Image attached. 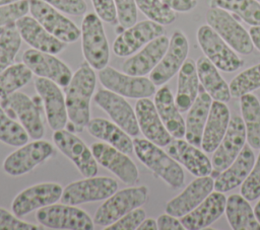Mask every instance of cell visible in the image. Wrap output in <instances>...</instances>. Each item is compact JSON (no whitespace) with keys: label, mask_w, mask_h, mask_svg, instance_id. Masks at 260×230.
<instances>
[{"label":"cell","mask_w":260,"mask_h":230,"mask_svg":"<svg viewBox=\"0 0 260 230\" xmlns=\"http://www.w3.org/2000/svg\"><path fill=\"white\" fill-rule=\"evenodd\" d=\"M93 70L86 61L83 62L65 87L68 120L73 132L81 133L90 120V99L96 84V76Z\"/></svg>","instance_id":"obj_1"},{"label":"cell","mask_w":260,"mask_h":230,"mask_svg":"<svg viewBox=\"0 0 260 230\" xmlns=\"http://www.w3.org/2000/svg\"><path fill=\"white\" fill-rule=\"evenodd\" d=\"M134 152L137 158L169 186L180 188L185 181L183 168L172 156L159 146L147 139L133 140Z\"/></svg>","instance_id":"obj_2"},{"label":"cell","mask_w":260,"mask_h":230,"mask_svg":"<svg viewBox=\"0 0 260 230\" xmlns=\"http://www.w3.org/2000/svg\"><path fill=\"white\" fill-rule=\"evenodd\" d=\"M36 100L37 96L31 98L20 91H15L0 99V104L4 110L11 118L19 121L32 140L42 139L45 134L42 116L43 100L41 96L38 102Z\"/></svg>","instance_id":"obj_3"},{"label":"cell","mask_w":260,"mask_h":230,"mask_svg":"<svg viewBox=\"0 0 260 230\" xmlns=\"http://www.w3.org/2000/svg\"><path fill=\"white\" fill-rule=\"evenodd\" d=\"M148 199L145 185L130 186L117 190L98 208L93 216L94 225L106 227L130 211L143 206Z\"/></svg>","instance_id":"obj_4"},{"label":"cell","mask_w":260,"mask_h":230,"mask_svg":"<svg viewBox=\"0 0 260 230\" xmlns=\"http://www.w3.org/2000/svg\"><path fill=\"white\" fill-rule=\"evenodd\" d=\"M80 30L85 61L94 70H102L108 66L110 60V48L102 19L96 13H87L82 19Z\"/></svg>","instance_id":"obj_5"},{"label":"cell","mask_w":260,"mask_h":230,"mask_svg":"<svg viewBox=\"0 0 260 230\" xmlns=\"http://www.w3.org/2000/svg\"><path fill=\"white\" fill-rule=\"evenodd\" d=\"M40 225L50 229L92 230L94 222L83 210L67 204H52L37 210Z\"/></svg>","instance_id":"obj_6"},{"label":"cell","mask_w":260,"mask_h":230,"mask_svg":"<svg viewBox=\"0 0 260 230\" xmlns=\"http://www.w3.org/2000/svg\"><path fill=\"white\" fill-rule=\"evenodd\" d=\"M118 190L116 179L108 176H88L70 182L63 188L61 202L67 205L104 201Z\"/></svg>","instance_id":"obj_7"},{"label":"cell","mask_w":260,"mask_h":230,"mask_svg":"<svg viewBox=\"0 0 260 230\" xmlns=\"http://www.w3.org/2000/svg\"><path fill=\"white\" fill-rule=\"evenodd\" d=\"M98 76L106 89L126 98H148L156 92V85L149 78L120 72L111 66L100 70Z\"/></svg>","instance_id":"obj_8"},{"label":"cell","mask_w":260,"mask_h":230,"mask_svg":"<svg viewBox=\"0 0 260 230\" xmlns=\"http://www.w3.org/2000/svg\"><path fill=\"white\" fill-rule=\"evenodd\" d=\"M197 41L205 57L219 70L235 72L244 62L223 39L208 24L201 25L197 30Z\"/></svg>","instance_id":"obj_9"},{"label":"cell","mask_w":260,"mask_h":230,"mask_svg":"<svg viewBox=\"0 0 260 230\" xmlns=\"http://www.w3.org/2000/svg\"><path fill=\"white\" fill-rule=\"evenodd\" d=\"M206 21L236 52L249 55L254 50L249 31H247L226 10L210 7L206 12Z\"/></svg>","instance_id":"obj_10"},{"label":"cell","mask_w":260,"mask_h":230,"mask_svg":"<svg viewBox=\"0 0 260 230\" xmlns=\"http://www.w3.org/2000/svg\"><path fill=\"white\" fill-rule=\"evenodd\" d=\"M53 154V145L45 140H34L18 147L3 161V170L10 176H21L46 161Z\"/></svg>","instance_id":"obj_11"},{"label":"cell","mask_w":260,"mask_h":230,"mask_svg":"<svg viewBox=\"0 0 260 230\" xmlns=\"http://www.w3.org/2000/svg\"><path fill=\"white\" fill-rule=\"evenodd\" d=\"M28 2L31 16L54 36L66 44L74 43L79 39L81 30L61 11L42 0H28Z\"/></svg>","instance_id":"obj_12"},{"label":"cell","mask_w":260,"mask_h":230,"mask_svg":"<svg viewBox=\"0 0 260 230\" xmlns=\"http://www.w3.org/2000/svg\"><path fill=\"white\" fill-rule=\"evenodd\" d=\"M53 142L58 150L74 163L83 176L98 174V162L91 150L73 132L64 129L54 131Z\"/></svg>","instance_id":"obj_13"},{"label":"cell","mask_w":260,"mask_h":230,"mask_svg":"<svg viewBox=\"0 0 260 230\" xmlns=\"http://www.w3.org/2000/svg\"><path fill=\"white\" fill-rule=\"evenodd\" d=\"M90 150L96 162L115 174L122 182L130 185L137 182L139 171L128 154L103 142L93 143Z\"/></svg>","instance_id":"obj_14"},{"label":"cell","mask_w":260,"mask_h":230,"mask_svg":"<svg viewBox=\"0 0 260 230\" xmlns=\"http://www.w3.org/2000/svg\"><path fill=\"white\" fill-rule=\"evenodd\" d=\"M165 33L164 25L152 20L136 22L123 29L113 43V52L118 57H128L152 40Z\"/></svg>","instance_id":"obj_15"},{"label":"cell","mask_w":260,"mask_h":230,"mask_svg":"<svg viewBox=\"0 0 260 230\" xmlns=\"http://www.w3.org/2000/svg\"><path fill=\"white\" fill-rule=\"evenodd\" d=\"M23 64L32 72V74L54 81L61 87H66L71 78V69L54 54L28 49L22 54Z\"/></svg>","instance_id":"obj_16"},{"label":"cell","mask_w":260,"mask_h":230,"mask_svg":"<svg viewBox=\"0 0 260 230\" xmlns=\"http://www.w3.org/2000/svg\"><path fill=\"white\" fill-rule=\"evenodd\" d=\"M63 188L57 182H41L28 186L15 196L11 209L17 217L55 204L62 197Z\"/></svg>","instance_id":"obj_17"},{"label":"cell","mask_w":260,"mask_h":230,"mask_svg":"<svg viewBox=\"0 0 260 230\" xmlns=\"http://www.w3.org/2000/svg\"><path fill=\"white\" fill-rule=\"evenodd\" d=\"M189 53V43L181 30H175L170 39L169 47L155 68L149 73V79L160 86L172 79L181 69Z\"/></svg>","instance_id":"obj_18"},{"label":"cell","mask_w":260,"mask_h":230,"mask_svg":"<svg viewBox=\"0 0 260 230\" xmlns=\"http://www.w3.org/2000/svg\"><path fill=\"white\" fill-rule=\"evenodd\" d=\"M94 102L130 136L139 134V126L136 113L130 103L124 98L109 89H100L94 94Z\"/></svg>","instance_id":"obj_19"},{"label":"cell","mask_w":260,"mask_h":230,"mask_svg":"<svg viewBox=\"0 0 260 230\" xmlns=\"http://www.w3.org/2000/svg\"><path fill=\"white\" fill-rule=\"evenodd\" d=\"M35 88L43 100L46 119L50 128L54 131L64 129L68 122V113L65 96L59 85L47 78L38 77L35 80Z\"/></svg>","instance_id":"obj_20"},{"label":"cell","mask_w":260,"mask_h":230,"mask_svg":"<svg viewBox=\"0 0 260 230\" xmlns=\"http://www.w3.org/2000/svg\"><path fill=\"white\" fill-rule=\"evenodd\" d=\"M246 140V128L243 119L239 116L233 117L221 142L213 151L211 158L213 169L216 172H221L228 168L245 146Z\"/></svg>","instance_id":"obj_21"},{"label":"cell","mask_w":260,"mask_h":230,"mask_svg":"<svg viewBox=\"0 0 260 230\" xmlns=\"http://www.w3.org/2000/svg\"><path fill=\"white\" fill-rule=\"evenodd\" d=\"M213 189L214 180L211 176H198L181 194L167 203L166 213L181 218L200 205Z\"/></svg>","instance_id":"obj_22"},{"label":"cell","mask_w":260,"mask_h":230,"mask_svg":"<svg viewBox=\"0 0 260 230\" xmlns=\"http://www.w3.org/2000/svg\"><path fill=\"white\" fill-rule=\"evenodd\" d=\"M169 43L170 39L165 34L152 40L123 63L122 71L134 76L149 74L164 57Z\"/></svg>","instance_id":"obj_23"},{"label":"cell","mask_w":260,"mask_h":230,"mask_svg":"<svg viewBox=\"0 0 260 230\" xmlns=\"http://www.w3.org/2000/svg\"><path fill=\"white\" fill-rule=\"evenodd\" d=\"M138 126L147 140L159 147H166L172 140V135L166 129L157 110L149 98H140L135 104Z\"/></svg>","instance_id":"obj_24"},{"label":"cell","mask_w":260,"mask_h":230,"mask_svg":"<svg viewBox=\"0 0 260 230\" xmlns=\"http://www.w3.org/2000/svg\"><path fill=\"white\" fill-rule=\"evenodd\" d=\"M166 151L195 176H205L212 172L213 167L208 157L187 140L172 139L166 146Z\"/></svg>","instance_id":"obj_25"},{"label":"cell","mask_w":260,"mask_h":230,"mask_svg":"<svg viewBox=\"0 0 260 230\" xmlns=\"http://www.w3.org/2000/svg\"><path fill=\"white\" fill-rule=\"evenodd\" d=\"M15 25L21 39L32 49L56 55L66 48V43L50 33L32 16L24 15L15 22Z\"/></svg>","instance_id":"obj_26"},{"label":"cell","mask_w":260,"mask_h":230,"mask_svg":"<svg viewBox=\"0 0 260 230\" xmlns=\"http://www.w3.org/2000/svg\"><path fill=\"white\" fill-rule=\"evenodd\" d=\"M226 197L223 193L214 191L209 194L203 202L194 210L180 218L185 229L199 230L214 223L225 210Z\"/></svg>","instance_id":"obj_27"},{"label":"cell","mask_w":260,"mask_h":230,"mask_svg":"<svg viewBox=\"0 0 260 230\" xmlns=\"http://www.w3.org/2000/svg\"><path fill=\"white\" fill-rule=\"evenodd\" d=\"M254 162L255 155L252 147L249 144H245L232 164L216 176L214 189L216 191L225 193L241 185L250 173Z\"/></svg>","instance_id":"obj_28"},{"label":"cell","mask_w":260,"mask_h":230,"mask_svg":"<svg viewBox=\"0 0 260 230\" xmlns=\"http://www.w3.org/2000/svg\"><path fill=\"white\" fill-rule=\"evenodd\" d=\"M230 120V109L225 102L212 101L201 141L204 152L211 153L217 148L228 130Z\"/></svg>","instance_id":"obj_29"},{"label":"cell","mask_w":260,"mask_h":230,"mask_svg":"<svg viewBox=\"0 0 260 230\" xmlns=\"http://www.w3.org/2000/svg\"><path fill=\"white\" fill-rule=\"evenodd\" d=\"M211 103V96L203 88H199L195 101L188 109L185 121V138L196 147L201 146L203 130L210 111Z\"/></svg>","instance_id":"obj_30"},{"label":"cell","mask_w":260,"mask_h":230,"mask_svg":"<svg viewBox=\"0 0 260 230\" xmlns=\"http://www.w3.org/2000/svg\"><path fill=\"white\" fill-rule=\"evenodd\" d=\"M154 105L166 129L172 137H185V121L175 102V97L168 86L165 85L155 92Z\"/></svg>","instance_id":"obj_31"},{"label":"cell","mask_w":260,"mask_h":230,"mask_svg":"<svg viewBox=\"0 0 260 230\" xmlns=\"http://www.w3.org/2000/svg\"><path fill=\"white\" fill-rule=\"evenodd\" d=\"M86 129L92 137L110 144L128 155L134 151V144L130 135L115 123L106 119L95 118L89 120Z\"/></svg>","instance_id":"obj_32"},{"label":"cell","mask_w":260,"mask_h":230,"mask_svg":"<svg viewBox=\"0 0 260 230\" xmlns=\"http://www.w3.org/2000/svg\"><path fill=\"white\" fill-rule=\"evenodd\" d=\"M199 88L196 63L192 59L187 58L179 70L175 96V102L181 112H185L191 107L198 95Z\"/></svg>","instance_id":"obj_33"},{"label":"cell","mask_w":260,"mask_h":230,"mask_svg":"<svg viewBox=\"0 0 260 230\" xmlns=\"http://www.w3.org/2000/svg\"><path fill=\"white\" fill-rule=\"evenodd\" d=\"M196 69L203 89L211 98L222 102H228L231 99L230 86L220 76L218 69L206 57L198 58Z\"/></svg>","instance_id":"obj_34"},{"label":"cell","mask_w":260,"mask_h":230,"mask_svg":"<svg viewBox=\"0 0 260 230\" xmlns=\"http://www.w3.org/2000/svg\"><path fill=\"white\" fill-rule=\"evenodd\" d=\"M225 216L234 230H260V222L257 220L249 201L242 195H231L226 199Z\"/></svg>","instance_id":"obj_35"},{"label":"cell","mask_w":260,"mask_h":230,"mask_svg":"<svg viewBox=\"0 0 260 230\" xmlns=\"http://www.w3.org/2000/svg\"><path fill=\"white\" fill-rule=\"evenodd\" d=\"M240 99L247 142L253 149H260V102L251 93L243 95Z\"/></svg>","instance_id":"obj_36"},{"label":"cell","mask_w":260,"mask_h":230,"mask_svg":"<svg viewBox=\"0 0 260 230\" xmlns=\"http://www.w3.org/2000/svg\"><path fill=\"white\" fill-rule=\"evenodd\" d=\"M210 7L231 11L251 26L260 25V3L257 0H211Z\"/></svg>","instance_id":"obj_37"},{"label":"cell","mask_w":260,"mask_h":230,"mask_svg":"<svg viewBox=\"0 0 260 230\" xmlns=\"http://www.w3.org/2000/svg\"><path fill=\"white\" fill-rule=\"evenodd\" d=\"M21 41L15 23L0 27V72L13 65Z\"/></svg>","instance_id":"obj_38"},{"label":"cell","mask_w":260,"mask_h":230,"mask_svg":"<svg viewBox=\"0 0 260 230\" xmlns=\"http://www.w3.org/2000/svg\"><path fill=\"white\" fill-rule=\"evenodd\" d=\"M32 77V72L23 64H13L0 72V99L17 91Z\"/></svg>","instance_id":"obj_39"},{"label":"cell","mask_w":260,"mask_h":230,"mask_svg":"<svg viewBox=\"0 0 260 230\" xmlns=\"http://www.w3.org/2000/svg\"><path fill=\"white\" fill-rule=\"evenodd\" d=\"M28 134L20 123L11 118L0 104V141L13 147H20L28 142Z\"/></svg>","instance_id":"obj_40"},{"label":"cell","mask_w":260,"mask_h":230,"mask_svg":"<svg viewBox=\"0 0 260 230\" xmlns=\"http://www.w3.org/2000/svg\"><path fill=\"white\" fill-rule=\"evenodd\" d=\"M229 86L231 95L236 98L260 88V63L239 73Z\"/></svg>","instance_id":"obj_41"},{"label":"cell","mask_w":260,"mask_h":230,"mask_svg":"<svg viewBox=\"0 0 260 230\" xmlns=\"http://www.w3.org/2000/svg\"><path fill=\"white\" fill-rule=\"evenodd\" d=\"M137 8L149 19L161 25L173 23L177 14L162 0H135Z\"/></svg>","instance_id":"obj_42"},{"label":"cell","mask_w":260,"mask_h":230,"mask_svg":"<svg viewBox=\"0 0 260 230\" xmlns=\"http://www.w3.org/2000/svg\"><path fill=\"white\" fill-rule=\"evenodd\" d=\"M241 195L248 201H255L260 197V152L250 173L241 184Z\"/></svg>","instance_id":"obj_43"},{"label":"cell","mask_w":260,"mask_h":230,"mask_svg":"<svg viewBox=\"0 0 260 230\" xmlns=\"http://www.w3.org/2000/svg\"><path fill=\"white\" fill-rule=\"evenodd\" d=\"M29 11L28 0H19L0 6V27L15 23Z\"/></svg>","instance_id":"obj_44"},{"label":"cell","mask_w":260,"mask_h":230,"mask_svg":"<svg viewBox=\"0 0 260 230\" xmlns=\"http://www.w3.org/2000/svg\"><path fill=\"white\" fill-rule=\"evenodd\" d=\"M118 23L125 29L137 21V6L135 0H114Z\"/></svg>","instance_id":"obj_45"},{"label":"cell","mask_w":260,"mask_h":230,"mask_svg":"<svg viewBox=\"0 0 260 230\" xmlns=\"http://www.w3.org/2000/svg\"><path fill=\"white\" fill-rule=\"evenodd\" d=\"M145 218H146L145 211L139 207L125 214L114 223L106 226L105 229L106 230H136Z\"/></svg>","instance_id":"obj_46"},{"label":"cell","mask_w":260,"mask_h":230,"mask_svg":"<svg viewBox=\"0 0 260 230\" xmlns=\"http://www.w3.org/2000/svg\"><path fill=\"white\" fill-rule=\"evenodd\" d=\"M44 228V226L22 221L15 214L0 207V230H38Z\"/></svg>","instance_id":"obj_47"},{"label":"cell","mask_w":260,"mask_h":230,"mask_svg":"<svg viewBox=\"0 0 260 230\" xmlns=\"http://www.w3.org/2000/svg\"><path fill=\"white\" fill-rule=\"evenodd\" d=\"M57 10L69 15H83L87 10L84 0H42Z\"/></svg>","instance_id":"obj_48"},{"label":"cell","mask_w":260,"mask_h":230,"mask_svg":"<svg viewBox=\"0 0 260 230\" xmlns=\"http://www.w3.org/2000/svg\"><path fill=\"white\" fill-rule=\"evenodd\" d=\"M98 16L105 22L116 25L118 23L114 0H91Z\"/></svg>","instance_id":"obj_49"},{"label":"cell","mask_w":260,"mask_h":230,"mask_svg":"<svg viewBox=\"0 0 260 230\" xmlns=\"http://www.w3.org/2000/svg\"><path fill=\"white\" fill-rule=\"evenodd\" d=\"M156 223H157V229H159V230H183V229H185L182 222L179 219H177V217L170 215L168 213L161 214L160 216H158Z\"/></svg>","instance_id":"obj_50"},{"label":"cell","mask_w":260,"mask_h":230,"mask_svg":"<svg viewBox=\"0 0 260 230\" xmlns=\"http://www.w3.org/2000/svg\"><path fill=\"white\" fill-rule=\"evenodd\" d=\"M176 12H189L197 5L196 0H162Z\"/></svg>","instance_id":"obj_51"},{"label":"cell","mask_w":260,"mask_h":230,"mask_svg":"<svg viewBox=\"0 0 260 230\" xmlns=\"http://www.w3.org/2000/svg\"><path fill=\"white\" fill-rule=\"evenodd\" d=\"M249 33L254 47L260 52V25L251 26V28L249 29Z\"/></svg>","instance_id":"obj_52"},{"label":"cell","mask_w":260,"mask_h":230,"mask_svg":"<svg viewBox=\"0 0 260 230\" xmlns=\"http://www.w3.org/2000/svg\"><path fill=\"white\" fill-rule=\"evenodd\" d=\"M137 229L138 230H156L157 229L156 220L152 218H145Z\"/></svg>","instance_id":"obj_53"},{"label":"cell","mask_w":260,"mask_h":230,"mask_svg":"<svg viewBox=\"0 0 260 230\" xmlns=\"http://www.w3.org/2000/svg\"><path fill=\"white\" fill-rule=\"evenodd\" d=\"M253 210H254V214H255L257 220L260 222V200L257 202V204L255 205Z\"/></svg>","instance_id":"obj_54"},{"label":"cell","mask_w":260,"mask_h":230,"mask_svg":"<svg viewBox=\"0 0 260 230\" xmlns=\"http://www.w3.org/2000/svg\"><path fill=\"white\" fill-rule=\"evenodd\" d=\"M16 1H19V0H0V6L10 4V3H13V2H16Z\"/></svg>","instance_id":"obj_55"},{"label":"cell","mask_w":260,"mask_h":230,"mask_svg":"<svg viewBox=\"0 0 260 230\" xmlns=\"http://www.w3.org/2000/svg\"><path fill=\"white\" fill-rule=\"evenodd\" d=\"M257 1H260V0H257Z\"/></svg>","instance_id":"obj_56"}]
</instances>
